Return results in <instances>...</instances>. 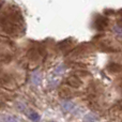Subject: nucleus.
<instances>
[{
  "label": "nucleus",
  "mask_w": 122,
  "mask_h": 122,
  "mask_svg": "<svg viewBox=\"0 0 122 122\" xmlns=\"http://www.w3.org/2000/svg\"><path fill=\"white\" fill-rule=\"evenodd\" d=\"M4 122H19V121H18V119L13 116H6L4 118Z\"/></svg>",
  "instance_id": "obj_9"
},
{
  "label": "nucleus",
  "mask_w": 122,
  "mask_h": 122,
  "mask_svg": "<svg viewBox=\"0 0 122 122\" xmlns=\"http://www.w3.org/2000/svg\"><path fill=\"white\" fill-rule=\"evenodd\" d=\"M49 122H56V121H49Z\"/></svg>",
  "instance_id": "obj_14"
},
{
  "label": "nucleus",
  "mask_w": 122,
  "mask_h": 122,
  "mask_svg": "<svg viewBox=\"0 0 122 122\" xmlns=\"http://www.w3.org/2000/svg\"><path fill=\"white\" fill-rule=\"evenodd\" d=\"M62 107H63V109H64V110H66V112H70V110L73 109L74 104L72 103V102H70V101H65V102H63Z\"/></svg>",
  "instance_id": "obj_7"
},
{
  "label": "nucleus",
  "mask_w": 122,
  "mask_h": 122,
  "mask_svg": "<svg viewBox=\"0 0 122 122\" xmlns=\"http://www.w3.org/2000/svg\"><path fill=\"white\" fill-rule=\"evenodd\" d=\"M112 29H114V31L116 32L118 36H122V27H121V26H115Z\"/></svg>",
  "instance_id": "obj_10"
},
{
  "label": "nucleus",
  "mask_w": 122,
  "mask_h": 122,
  "mask_svg": "<svg viewBox=\"0 0 122 122\" xmlns=\"http://www.w3.org/2000/svg\"><path fill=\"white\" fill-rule=\"evenodd\" d=\"M108 71L112 72V73H120L122 72V65H119V64H110L108 66Z\"/></svg>",
  "instance_id": "obj_6"
},
{
  "label": "nucleus",
  "mask_w": 122,
  "mask_h": 122,
  "mask_svg": "<svg viewBox=\"0 0 122 122\" xmlns=\"http://www.w3.org/2000/svg\"><path fill=\"white\" fill-rule=\"evenodd\" d=\"M1 2H2V0H0V4H1Z\"/></svg>",
  "instance_id": "obj_13"
},
{
  "label": "nucleus",
  "mask_w": 122,
  "mask_h": 122,
  "mask_svg": "<svg viewBox=\"0 0 122 122\" xmlns=\"http://www.w3.org/2000/svg\"><path fill=\"white\" fill-rule=\"evenodd\" d=\"M29 118L31 119V120H33V121H38L39 119H40V117H39V115L36 114V112H30Z\"/></svg>",
  "instance_id": "obj_11"
},
{
  "label": "nucleus",
  "mask_w": 122,
  "mask_h": 122,
  "mask_svg": "<svg viewBox=\"0 0 122 122\" xmlns=\"http://www.w3.org/2000/svg\"><path fill=\"white\" fill-rule=\"evenodd\" d=\"M0 20H2V28L5 29V32L9 33H14L16 31H19L20 29V17H19V13L12 12H6L0 17Z\"/></svg>",
  "instance_id": "obj_1"
},
{
  "label": "nucleus",
  "mask_w": 122,
  "mask_h": 122,
  "mask_svg": "<svg viewBox=\"0 0 122 122\" xmlns=\"http://www.w3.org/2000/svg\"><path fill=\"white\" fill-rule=\"evenodd\" d=\"M108 118L112 122H122V101L116 103L108 112Z\"/></svg>",
  "instance_id": "obj_3"
},
{
  "label": "nucleus",
  "mask_w": 122,
  "mask_h": 122,
  "mask_svg": "<svg viewBox=\"0 0 122 122\" xmlns=\"http://www.w3.org/2000/svg\"><path fill=\"white\" fill-rule=\"evenodd\" d=\"M108 20L105 18L104 16H100L99 18H97V29L99 30H103L105 27H107V25H108Z\"/></svg>",
  "instance_id": "obj_5"
},
{
  "label": "nucleus",
  "mask_w": 122,
  "mask_h": 122,
  "mask_svg": "<svg viewBox=\"0 0 122 122\" xmlns=\"http://www.w3.org/2000/svg\"><path fill=\"white\" fill-rule=\"evenodd\" d=\"M97 120V118L94 115H87V116L85 117V121L86 122H94Z\"/></svg>",
  "instance_id": "obj_8"
},
{
  "label": "nucleus",
  "mask_w": 122,
  "mask_h": 122,
  "mask_svg": "<svg viewBox=\"0 0 122 122\" xmlns=\"http://www.w3.org/2000/svg\"><path fill=\"white\" fill-rule=\"evenodd\" d=\"M97 46L101 48H106L108 51H119L120 44L117 40L109 36H102L97 40Z\"/></svg>",
  "instance_id": "obj_2"
},
{
  "label": "nucleus",
  "mask_w": 122,
  "mask_h": 122,
  "mask_svg": "<svg viewBox=\"0 0 122 122\" xmlns=\"http://www.w3.org/2000/svg\"><path fill=\"white\" fill-rule=\"evenodd\" d=\"M66 82H67V85H70V86L73 87V88H79V87H81V85H82V81L75 75L70 76V77L66 79Z\"/></svg>",
  "instance_id": "obj_4"
},
{
  "label": "nucleus",
  "mask_w": 122,
  "mask_h": 122,
  "mask_svg": "<svg viewBox=\"0 0 122 122\" xmlns=\"http://www.w3.org/2000/svg\"><path fill=\"white\" fill-rule=\"evenodd\" d=\"M120 23H121V27H122V17H121V19H120Z\"/></svg>",
  "instance_id": "obj_12"
}]
</instances>
